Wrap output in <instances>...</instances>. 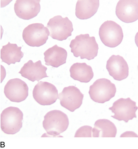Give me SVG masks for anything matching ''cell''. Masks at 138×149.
<instances>
[{"label": "cell", "mask_w": 138, "mask_h": 149, "mask_svg": "<svg viewBox=\"0 0 138 149\" xmlns=\"http://www.w3.org/2000/svg\"><path fill=\"white\" fill-rule=\"evenodd\" d=\"M4 94L13 102L25 101L29 95V87L24 81L18 78L9 80L4 87Z\"/></svg>", "instance_id": "8fae6325"}, {"label": "cell", "mask_w": 138, "mask_h": 149, "mask_svg": "<svg viewBox=\"0 0 138 149\" xmlns=\"http://www.w3.org/2000/svg\"><path fill=\"white\" fill-rule=\"evenodd\" d=\"M116 87L111 81L105 78L96 80L90 87L89 94L91 99L96 103H105L114 97Z\"/></svg>", "instance_id": "277c9868"}, {"label": "cell", "mask_w": 138, "mask_h": 149, "mask_svg": "<svg viewBox=\"0 0 138 149\" xmlns=\"http://www.w3.org/2000/svg\"><path fill=\"white\" fill-rule=\"evenodd\" d=\"M21 49L22 47H18L16 44H11L10 42L3 46L1 50V58L2 62L9 65L20 62L24 56Z\"/></svg>", "instance_id": "d6986e66"}, {"label": "cell", "mask_w": 138, "mask_h": 149, "mask_svg": "<svg viewBox=\"0 0 138 149\" xmlns=\"http://www.w3.org/2000/svg\"><path fill=\"white\" fill-rule=\"evenodd\" d=\"M44 55L46 65L58 68L66 63L68 54L65 49L55 45L46 51Z\"/></svg>", "instance_id": "2e32d148"}, {"label": "cell", "mask_w": 138, "mask_h": 149, "mask_svg": "<svg viewBox=\"0 0 138 149\" xmlns=\"http://www.w3.org/2000/svg\"><path fill=\"white\" fill-rule=\"evenodd\" d=\"M99 5V0L78 1L76 7V16L81 20L90 19L97 12Z\"/></svg>", "instance_id": "e0dca14e"}, {"label": "cell", "mask_w": 138, "mask_h": 149, "mask_svg": "<svg viewBox=\"0 0 138 149\" xmlns=\"http://www.w3.org/2000/svg\"><path fill=\"white\" fill-rule=\"evenodd\" d=\"M40 0H17L15 4V12L19 18L30 20L40 12Z\"/></svg>", "instance_id": "5bb4252c"}, {"label": "cell", "mask_w": 138, "mask_h": 149, "mask_svg": "<svg viewBox=\"0 0 138 149\" xmlns=\"http://www.w3.org/2000/svg\"><path fill=\"white\" fill-rule=\"evenodd\" d=\"M117 129L113 123L107 119H100L92 129V137H112L116 136Z\"/></svg>", "instance_id": "ac0fdd59"}, {"label": "cell", "mask_w": 138, "mask_h": 149, "mask_svg": "<svg viewBox=\"0 0 138 149\" xmlns=\"http://www.w3.org/2000/svg\"><path fill=\"white\" fill-rule=\"evenodd\" d=\"M50 36L47 27L41 23L30 24L23 32V39L29 46L41 47L45 44Z\"/></svg>", "instance_id": "8992f818"}, {"label": "cell", "mask_w": 138, "mask_h": 149, "mask_svg": "<svg viewBox=\"0 0 138 149\" xmlns=\"http://www.w3.org/2000/svg\"><path fill=\"white\" fill-rule=\"evenodd\" d=\"M136 103L130 98H121L113 103L109 110L114 114L112 117L118 121H124L125 123L137 118L136 111L138 110Z\"/></svg>", "instance_id": "ba28073f"}, {"label": "cell", "mask_w": 138, "mask_h": 149, "mask_svg": "<svg viewBox=\"0 0 138 149\" xmlns=\"http://www.w3.org/2000/svg\"><path fill=\"white\" fill-rule=\"evenodd\" d=\"M70 72L72 78L81 83H89L94 77L92 67L85 63L73 64L70 68Z\"/></svg>", "instance_id": "ffe728a7"}, {"label": "cell", "mask_w": 138, "mask_h": 149, "mask_svg": "<svg viewBox=\"0 0 138 149\" xmlns=\"http://www.w3.org/2000/svg\"><path fill=\"white\" fill-rule=\"evenodd\" d=\"M50 36L53 39L63 41L72 36L74 31L73 24L68 17L63 18L61 16H55L51 18L47 24Z\"/></svg>", "instance_id": "52a82bcc"}, {"label": "cell", "mask_w": 138, "mask_h": 149, "mask_svg": "<svg viewBox=\"0 0 138 149\" xmlns=\"http://www.w3.org/2000/svg\"><path fill=\"white\" fill-rule=\"evenodd\" d=\"M71 52L75 57L88 60L94 59L97 56L99 46L95 37H90L88 34L77 36L70 45Z\"/></svg>", "instance_id": "6da1fadb"}, {"label": "cell", "mask_w": 138, "mask_h": 149, "mask_svg": "<svg viewBox=\"0 0 138 149\" xmlns=\"http://www.w3.org/2000/svg\"><path fill=\"white\" fill-rule=\"evenodd\" d=\"M116 14L121 21L131 23L138 19V0H121L117 4Z\"/></svg>", "instance_id": "7c38bea8"}, {"label": "cell", "mask_w": 138, "mask_h": 149, "mask_svg": "<svg viewBox=\"0 0 138 149\" xmlns=\"http://www.w3.org/2000/svg\"><path fill=\"white\" fill-rule=\"evenodd\" d=\"M84 95L80 90L74 86L64 88L59 94V99L63 107L70 112H74L81 106L83 100Z\"/></svg>", "instance_id": "30bf717a"}, {"label": "cell", "mask_w": 138, "mask_h": 149, "mask_svg": "<svg viewBox=\"0 0 138 149\" xmlns=\"http://www.w3.org/2000/svg\"><path fill=\"white\" fill-rule=\"evenodd\" d=\"M106 69L114 80L122 81L129 76V66L123 57L112 55L107 62Z\"/></svg>", "instance_id": "4fadbf2b"}, {"label": "cell", "mask_w": 138, "mask_h": 149, "mask_svg": "<svg viewBox=\"0 0 138 149\" xmlns=\"http://www.w3.org/2000/svg\"><path fill=\"white\" fill-rule=\"evenodd\" d=\"M23 113L15 107H9L1 114V128L8 135H14L20 131L23 126Z\"/></svg>", "instance_id": "3957f363"}, {"label": "cell", "mask_w": 138, "mask_h": 149, "mask_svg": "<svg viewBox=\"0 0 138 149\" xmlns=\"http://www.w3.org/2000/svg\"><path fill=\"white\" fill-rule=\"evenodd\" d=\"M69 120L67 115L60 110H52L44 116L43 126L48 135L56 137L67 129Z\"/></svg>", "instance_id": "7a4b0ae2"}, {"label": "cell", "mask_w": 138, "mask_h": 149, "mask_svg": "<svg viewBox=\"0 0 138 149\" xmlns=\"http://www.w3.org/2000/svg\"><path fill=\"white\" fill-rule=\"evenodd\" d=\"M99 35L102 42L110 48L119 46L124 37L122 29L113 21L105 22L100 28Z\"/></svg>", "instance_id": "5b68a950"}, {"label": "cell", "mask_w": 138, "mask_h": 149, "mask_svg": "<svg viewBox=\"0 0 138 149\" xmlns=\"http://www.w3.org/2000/svg\"><path fill=\"white\" fill-rule=\"evenodd\" d=\"M92 129L89 126L81 127L77 131L75 137H92Z\"/></svg>", "instance_id": "44dd1931"}, {"label": "cell", "mask_w": 138, "mask_h": 149, "mask_svg": "<svg viewBox=\"0 0 138 149\" xmlns=\"http://www.w3.org/2000/svg\"><path fill=\"white\" fill-rule=\"evenodd\" d=\"M33 98L42 106L51 105L58 99V91L53 84L47 82H39L33 91Z\"/></svg>", "instance_id": "9c48e42d"}, {"label": "cell", "mask_w": 138, "mask_h": 149, "mask_svg": "<svg viewBox=\"0 0 138 149\" xmlns=\"http://www.w3.org/2000/svg\"><path fill=\"white\" fill-rule=\"evenodd\" d=\"M47 68L43 65L40 60L34 63L29 60L24 65L19 72V74L25 78L32 82L39 81L41 79L48 77L46 73Z\"/></svg>", "instance_id": "9a60e30c"}]
</instances>
